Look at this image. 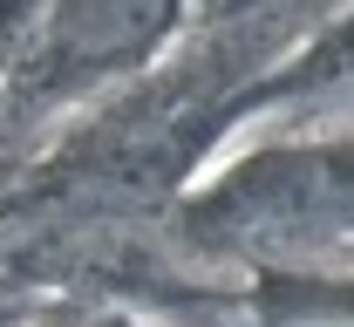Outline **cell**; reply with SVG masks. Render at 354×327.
Wrapping results in <instances>:
<instances>
[{
	"mask_svg": "<svg viewBox=\"0 0 354 327\" xmlns=\"http://www.w3.org/2000/svg\"><path fill=\"white\" fill-rule=\"evenodd\" d=\"M177 0H55V28H48V48L62 68H116V62H136L143 48L171 28Z\"/></svg>",
	"mask_w": 354,
	"mask_h": 327,
	"instance_id": "cell-1",
	"label": "cell"
}]
</instances>
